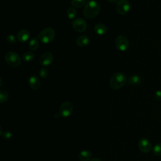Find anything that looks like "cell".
Returning <instances> with one entry per match:
<instances>
[{
  "label": "cell",
  "mask_w": 161,
  "mask_h": 161,
  "mask_svg": "<svg viewBox=\"0 0 161 161\" xmlns=\"http://www.w3.org/2000/svg\"><path fill=\"white\" fill-rule=\"evenodd\" d=\"M76 14H77V11L75 9V8H74L73 7H70L67 9V15L69 19H74L76 16Z\"/></svg>",
  "instance_id": "20"
},
{
  "label": "cell",
  "mask_w": 161,
  "mask_h": 161,
  "mask_svg": "<svg viewBox=\"0 0 161 161\" xmlns=\"http://www.w3.org/2000/svg\"><path fill=\"white\" fill-rule=\"evenodd\" d=\"M9 98L8 92L4 89L0 90V103L2 104L6 102Z\"/></svg>",
  "instance_id": "19"
},
{
  "label": "cell",
  "mask_w": 161,
  "mask_h": 161,
  "mask_svg": "<svg viewBox=\"0 0 161 161\" xmlns=\"http://www.w3.org/2000/svg\"><path fill=\"white\" fill-rule=\"evenodd\" d=\"M86 3V0H71V4L74 8H79Z\"/></svg>",
  "instance_id": "21"
},
{
  "label": "cell",
  "mask_w": 161,
  "mask_h": 161,
  "mask_svg": "<svg viewBox=\"0 0 161 161\" xmlns=\"http://www.w3.org/2000/svg\"><path fill=\"white\" fill-rule=\"evenodd\" d=\"M154 97L157 101H161V91L158 90L154 93Z\"/></svg>",
  "instance_id": "26"
},
{
  "label": "cell",
  "mask_w": 161,
  "mask_h": 161,
  "mask_svg": "<svg viewBox=\"0 0 161 161\" xmlns=\"http://www.w3.org/2000/svg\"><path fill=\"white\" fill-rule=\"evenodd\" d=\"M6 41L9 44H14L16 43V38L15 36L13 35H8L7 36H6Z\"/></svg>",
  "instance_id": "24"
},
{
  "label": "cell",
  "mask_w": 161,
  "mask_h": 161,
  "mask_svg": "<svg viewBox=\"0 0 161 161\" xmlns=\"http://www.w3.org/2000/svg\"><path fill=\"white\" fill-rule=\"evenodd\" d=\"M35 58V54L32 52H26L23 53L22 56V58L24 61L26 62H31Z\"/></svg>",
  "instance_id": "18"
},
{
  "label": "cell",
  "mask_w": 161,
  "mask_h": 161,
  "mask_svg": "<svg viewBox=\"0 0 161 161\" xmlns=\"http://www.w3.org/2000/svg\"><path fill=\"white\" fill-rule=\"evenodd\" d=\"M90 161H101V159H99V158H92Z\"/></svg>",
  "instance_id": "27"
},
{
  "label": "cell",
  "mask_w": 161,
  "mask_h": 161,
  "mask_svg": "<svg viewBox=\"0 0 161 161\" xmlns=\"http://www.w3.org/2000/svg\"><path fill=\"white\" fill-rule=\"evenodd\" d=\"M142 79L140 75H132L128 78V84L131 86H138L142 83Z\"/></svg>",
  "instance_id": "15"
},
{
  "label": "cell",
  "mask_w": 161,
  "mask_h": 161,
  "mask_svg": "<svg viewBox=\"0 0 161 161\" xmlns=\"http://www.w3.org/2000/svg\"><path fill=\"white\" fill-rule=\"evenodd\" d=\"M127 79L126 75L120 72L114 73L109 79V86L114 90H118L121 88L126 82Z\"/></svg>",
  "instance_id": "2"
},
{
  "label": "cell",
  "mask_w": 161,
  "mask_h": 161,
  "mask_svg": "<svg viewBox=\"0 0 161 161\" xmlns=\"http://www.w3.org/2000/svg\"><path fill=\"white\" fill-rule=\"evenodd\" d=\"M89 38L86 35H80L76 39V43L79 47H85L89 44Z\"/></svg>",
  "instance_id": "14"
},
{
  "label": "cell",
  "mask_w": 161,
  "mask_h": 161,
  "mask_svg": "<svg viewBox=\"0 0 161 161\" xmlns=\"http://www.w3.org/2000/svg\"><path fill=\"white\" fill-rule=\"evenodd\" d=\"M138 148L143 153H148L152 149V143L147 138H141L138 142Z\"/></svg>",
  "instance_id": "10"
},
{
  "label": "cell",
  "mask_w": 161,
  "mask_h": 161,
  "mask_svg": "<svg viewBox=\"0 0 161 161\" xmlns=\"http://www.w3.org/2000/svg\"><path fill=\"white\" fill-rule=\"evenodd\" d=\"M39 75L41 77V78L45 79H47L48 76V70L47 68L43 67L39 70Z\"/></svg>",
  "instance_id": "23"
},
{
  "label": "cell",
  "mask_w": 161,
  "mask_h": 161,
  "mask_svg": "<svg viewBox=\"0 0 161 161\" xmlns=\"http://www.w3.org/2000/svg\"><path fill=\"white\" fill-rule=\"evenodd\" d=\"M152 152L153 155L157 157L161 156V143H157L155 145L152 149Z\"/></svg>",
  "instance_id": "22"
},
{
  "label": "cell",
  "mask_w": 161,
  "mask_h": 161,
  "mask_svg": "<svg viewBox=\"0 0 161 161\" xmlns=\"http://www.w3.org/2000/svg\"><path fill=\"white\" fill-rule=\"evenodd\" d=\"M109 3H117V1L118 0H107Z\"/></svg>",
  "instance_id": "28"
},
{
  "label": "cell",
  "mask_w": 161,
  "mask_h": 161,
  "mask_svg": "<svg viewBox=\"0 0 161 161\" xmlns=\"http://www.w3.org/2000/svg\"><path fill=\"white\" fill-rule=\"evenodd\" d=\"M5 61L6 64L11 67H16L21 64L20 56L15 52L9 51L5 55Z\"/></svg>",
  "instance_id": "4"
},
{
  "label": "cell",
  "mask_w": 161,
  "mask_h": 161,
  "mask_svg": "<svg viewBox=\"0 0 161 161\" xmlns=\"http://www.w3.org/2000/svg\"><path fill=\"white\" fill-rule=\"evenodd\" d=\"M53 60V55L51 52H46L43 53L39 58V63L43 67L50 65Z\"/></svg>",
  "instance_id": "8"
},
{
  "label": "cell",
  "mask_w": 161,
  "mask_h": 161,
  "mask_svg": "<svg viewBox=\"0 0 161 161\" xmlns=\"http://www.w3.org/2000/svg\"><path fill=\"white\" fill-rule=\"evenodd\" d=\"M101 10L100 5L94 0L89 1L85 5L83 9L84 16L88 19H92L98 15Z\"/></svg>",
  "instance_id": "1"
},
{
  "label": "cell",
  "mask_w": 161,
  "mask_h": 161,
  "mask_svg": "<svg viewBox=\"0 0 161 161\" xmlns=\"http://www.w3.org/2000/svg\"><path fill=\"white\" fill-rule=\"evenodd\" d=\"M38 47H39V41L38 38L33 37L31 39H30L28 43V47L32 51L36 50Z\"/></svg>",
  "instance_id": "17"
},
{
  "label": "cell",
  "mask_w": 161,
  "mask_h": 161,
  "mask_svg": "<svg viewBox=\"0 0 161 161\" xmlns=\"http://www.w3.org/2000/svg\"><path fill=\"white\" fill-rule=\"evenodd\" d=\"M129 45V41L125 36L119 35L116 38L115 46L118 50L124 52L128 48Z\"/></svg>",
  "instance_id": "6"
},
{
  "label": "cell",
  "mask_w": 161,
  "mask_h": 161,
  "mask_svg": "<svg viewBox=\"0 0 161 161\" xmlns=\"http://www.w3.org/2000/svg\"><path fill=\"white\" fill-rule=\"evenodd\" d=\"M92 157V153L87 150H82L79 154V158L82 161H87Z\"/></svg>",
  "instance_id": "16"
},
{
  "label": "cell",
  "mask_w": 161,
  "mask_h": 161,
  "mask_svg": "<svg viewBox=\"0 0 161 161\" xmlns=\"http://www.w3.org/2000/svg\"><path fill=\"white\" fill-rule=\"evenodd\" d=\"M131 8L130 3L128 0H118L116 4V9L121 15L127 14Z\"/></svg>",
  "instance_id": "5"
},
{
  "label": "cell",
  "mask_w": 161,
  "mask_h": 161,
  "mask_svg": "<svg viewBox=\"0 0 161 161\" xmlns=\"http://www.w3.org/2000/svg\"><path fill=\"white\" fill-rule=\"evenodd\" d=\"M94 31L99 35H104L107 33V27L103 23H97L94 26Z\"/></svg>",
  "instance_id": "13"
},
{
  "label": "cell",
  "mask_w": 161,
  "mask_h": 161,
  "mask_svg": "<svg viewBox=\"0 0 161 161\" xmlns=\"http://www.w3.org/2000/svg\"><path fill=\"white\" fill-rule=\"evenodd\" d=\"M73 111V105L69 101L64 102L60 106L59 113L60 115L64 118L70 116Z\"/></svg>",
  "instance_id": "7"
},
{
  "label": "cell",
  "mask_w": 161,
  "mask_h": 161,
  "mask_svg": "<svg viewBox=\"0 0 161 161\" xmlns=\"http://www.w3.org/2000/svg\"><path fill=\"white\" fill-rule=\"evenodd\" d=\"M30 37V32L26 29L20 30L16 35L18 41L20 43H25L27 42Z\"/></svg>",
  "instance_id": "11"
},
{
  "label": "cell",
  "mask_w": 161,
  "mask_h": 161,
  "mask_svg": "<svg viewBox=\"0 0 161 161\" xmlns=\"http://www.w3.org/2000/svg\"><path fill=\"white\" fill-rule=\"evenodd\" d=\"M28 84L33 90H37L40 87V80L36 75H31L28 79Z\"/></svg>",
  "instance_id": "12"
},
{
  "label": "cell",
  "mask_w": 161,
  "mask_h": 161,
  "mask_svg": "<svg viewBox=\"0 0 161 161\" xmlns=\"http://www.w3.org/2000/svg\"><path fill=\"white\" fill-rule=\"evenodd\" d=\"M55 36V30L50 27H47L42 30L38 33L37 38L43 43L47 44L52 42Z\"/></svg>",
  "instance_id": "3"
},
{
  "label": "cell",
  "mask_w": 161,
  "mask_h": 161,
  "mask_svg": "<svg viewBox=\"0 0 161 161\" xmlns=\"http://www.w3.org/2000/svg\"><path fill=\"white\" fill-rule=\"evenodd\" d=\"M72 25L73 28L77 32H83L86 30L87 28V23L86 21L80 18L75 19L72 23Z\"/></svg>",
  "instance_id": "9"
},
{
  "label": "cell",
  "mask_w": 161,
  "mask_h": 161,
  "mask_svg": "<svg viewBox=\"0 0 161 161\" xmlns=\"http://www.w3.org/2000/svg\"><path fill=\"white\" fill-rule=\"evenodd\" d=\"M4 138V139L6 140H9L12 138L13 137V135L11 133V131H5L3 133V135H2Z\"/></svg>",
  "instance_id": "25"
}]
</instances>
